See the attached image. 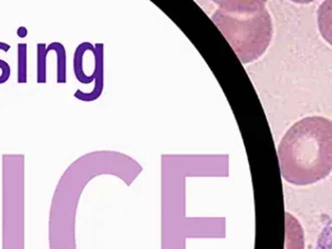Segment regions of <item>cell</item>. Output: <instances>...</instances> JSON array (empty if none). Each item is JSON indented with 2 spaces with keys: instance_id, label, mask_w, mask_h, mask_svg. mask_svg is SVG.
I'll use <instances>...</instances> for the list:
<instances>
[{
  "instance_id": "52a82bcc",
  "label": "cell",
  "mask_w": 332,
  "mask_h": 249,
  "mask_svg": "<svg viewBox=\"0 0 332 249\" xmlns=\"http://www.w3.org/2000/svg\"><path fill=\"white\" fill-rule=\"evenodd\" d=\"M46 54H45V45H38V82H46Z\"/></svg>"
},
{
  "instance_id": "7a4b0ae2",
  "label": "cell",
  "mask_w": 332,
  "mask_h": 249,
  "mask_svg": "<svg viewBox=\"0 0 332 249\" xmlns=\"http://www.w3.org/2000/svg\"><path fill=\"white\" fill-rule=\"evenodd\" d=\"M212 21L244 65L258 60L268 49L274 27L262 2H215Z\"/></svg>"
},
{
  "instance_id": "8992f818",
  "label": "cell",
  "mask_w": 332,
  "mask_h": 249,
  "mask_svg": "<svg viewBox=\"0 0 332 249\" xmlns=\"http://www.w3.org/2000/svg\"><path fill=\"white\" fill-rule=\"evenodd\" d=\"M0 50L4 51H9L10 50V46L6 42H0ZM0 70H2V76H0V84H3L5 82L8 81V79L10 78V73H12V68H10L9 63L7 61H4L0 59Z\"/></svg>"
},
{
  "instance_id": "277c9868",
  "label": "cell",
  "mask_w": 332,
  "mask_h": 249,
  "mask_svg": "<svg viewBox=\"0 0 332 249\" xmlns=\"http://www.w3.org/2000/svg\"><path fill=\"white\" fill-rule=\"evenodd\" d=\"M315 249H332V216L320 231Z\"/></svg>"
},
{
  "instance_id": "5b68a950",
  "label": "cell",
  "mask_w": 332,
  "mask_h": 249,
  "mask_svg": "<svg viewBox=\"0 0 332 249\" xmlns=\"http://www.w3.org/2000/svg\"><path fill=\"white\" fill-rule=\"evenodd\" d=\"M18 83L27 82V45H18Z\"/></svg>"
},
{
  "instance_id": "3957f363",
  "label": "cell",
  "mask_w": 332,
  "mask_h": 249,
  "mask_svg": "<svg viewBox=\"0 0 332 249\" xmlns=\"http://www.w3.org/2000/svg\"><path fill=\"white\" fill-rule=\"evenodd\" d=\"M319 33L322 39L332 47V2H323L317 12Z\"/></svg>"
},
{
  "instance_id": "6da1fadb",
  "label": "cell",
  "mask_w": 332,
  "mask_h": 249,
  "mask_svg": "<svg viewBox=\"0 0 332 249\" xmlns=\"http://www.w3.org/2000/svg\"><path fill=\"white\" fill-rule=\"evenodd\" d=\"M281 175L286 182L307 186L332 172V121L306 116L287 130L278 145Z\"/></svg>"
},
{
  "instance_id": "ba28073f",
  "label": "cell",
  "mask_w": 332,
  "mask_h": 249,
  "mask_svg": "<svg viewBox=\"0 0 332 249\" xmlns=\"http://www.w3.org/2000/svg\"><path fill=\"white\" fill-rule=\"evenodd\" d=\"M28 34V30H27L26 27H19L17 29V36L19 38H25V37Z\"/></svg>"
}]
</instances>
